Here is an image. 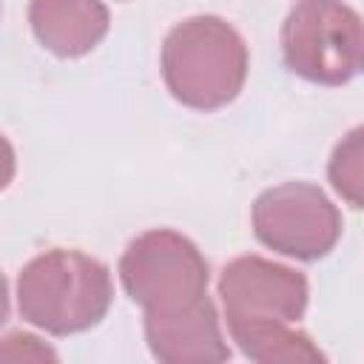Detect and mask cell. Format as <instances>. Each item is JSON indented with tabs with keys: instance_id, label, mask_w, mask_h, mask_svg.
<instances>
[{
	"instance_id": "6da1fadb",
	"label": "cell",
	"mask_w": 364,
	"mask_h": 364,
	"mask_svg": "<svg viewBox=\"0 0 364 364\" xmlns=\"http://www.w3.org/2000/svg\"><path fill=\"white\" fill-rule=\"evenodd\" d=\"M14 299L23 321L51 336H74L105 318L114 284L100 259L82 250L54 247L20 270Z\"/></svg>"
},
{
	"instance_id": "7a4b0ae2",
	"label": "cell",
	"mask_w": 364,
	"mask_h": 364,
	"mask_svg": "<svg viewBox=\"0 0 364 364\" xmlns=\"http://www.w3.org/2000/svg\"><path fill=\"white\" fill-rule=\"evenodd\" d=\"M159 65L176 102L216 111L233 102L247 80V46L228 20L196 14L168 31Z\"/></svg>"
},
{
	"instance_id": "3957f363",
	"label": "cell",
	"mask_w": 364,
	"mask_h": 364,
	"mask_svg": "<svg viewBox=\"0 0 364 364\" xmlns=\"http://www.w3.org/2000/svg\"><path fill=\"white\" fill-rule=\"evenodd\" d=\"M284 65L318 85L364 74V17L344 0H299L282 23Z\"/></svg>"
},
{
	"instance_id": "277c9868",
	"label": "cell",
	"mask_w": 364,
	"mask_h": 364,
	"mask_svg": "<svg viewBox=\"0 0 364 364\" xmlns=\"http://www.w3.org/2000/svg\"><path fill=\"white\" fill-rule=\"evenodd\" d=\"M208 262L199 247L168 228L145 230L119 256V282L145 313H168L208 296Z\"/></svg>"
},
{
	"instance_id": "5b68a950",
	"label": "cell",
	"mask_w": 364,
	"mask_h": 364,
	"mask_svg": "<svg viewBox=\"0 0 364 364\" xmlns=\"http://www.w3.org/2000/svg\"><path fill=\"white\" fill-rule=\"evenodd\" d=\"M256 239L290 259H324L341 236V213L333 199L310 182H282L267 188L253 202Z\"/></svg>"
},
{
	"instance_id": "8992f818",
	"label": "cell",
	"mask_w": 364,
	"mask_h": 364,
	"mask_svg": "<svg viewBox=\"0 0 364 364\" xmlns=\"http://www.w3.org/2000/svg\"><path fill=\"white\" fill-rule=\"evenodd\" d=\"M216 287L230 336L262 324H296L310 299L304 273L253 253L228 262Z\"/></svg>"
},
{
	"instance_id": "52a82bcc",
	"label": "cell",
	"mask_w": 364,
	"mask_h": 364,
	"mask_svg": "<svg viewBox=\"0 0 364 364\" xmlns=\"http://www.w3.org/2000/svg\"><path fill=\"white\" fill-rule=\"evenodd\" d=\"M145 341L162 364H213L228 361L230 347L210 296L168 313H145Z\"/></svg>"
},
{
	"instance_id": "ba28073f",
	"label": "cell",
	"mask_w": 364,
	"mask_h": 364,
	"mask_svg": "<svg viewBox=\"0 0 364 364\" xmlns=\"http://www.w3.org/2000/svg\"><path fill=\"white\" fill-rule=\"evenodd\" d=\"M28 23L37 43L57 57H82L108 34L102 0H31Z\"/></svg>"
},
{
	"instance_id": "9c48e42d",
	"label": "cell",
	"mask_w": 364,
	"mask_h": 364,
	"mask_svg": "<svg viewBox=\"0 0 364 364\" xmlns=\"http://www.w3.org/2000/svg\"><path fill=\"white\" fill-rule=\"evenodd\" d=\"M239 350L259 364H284V361H324V353L313 338L296 324H262L239 330L230 336Z\"/></svg>"
},
{
	"instance_id": "30bf717a",
	"label": "cell",
	"mask_w": 364,
	"mask_h": 364,
	"mask_svg": "<svg viewBox=\"0 0 364 364\" xmlns=\"http://www.w3.org/2000/svg\"><path fill=\"white\" fill-rule=\"evenodd\" d=\"M327 179L347 205L364 210V125L350 128L336 142L327 162Z\"/></svg>"
}]
</instances>
